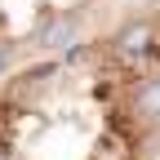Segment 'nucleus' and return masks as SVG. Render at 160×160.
Segmentation results:
<instances>
[{
	"label": "nucleus",
	"mask_w": 160,
	"mask_h": 160,
	"mask_svg": "<svg viewBox=\"0 0 160 160\" xmlns=\"http://www.w3.org/2000/svg\"><path fill=\"white\" fill-rule=\"evenodd\" d=\"M0 160H160V9L0 71Z\"/></svg>",
	"instance_id": "1"
},
{
	"label": "nucleus",
	"mask_w": 160,
	"mask_h": 160,
	"mask_svg": "<svg viewBox=\"0 0 160 160\" xmlns=\"http://www.w3.org/2000/svg\"><path fill=\"white\" fill-rule=\"evenodd\" d=\"M116 0H0V71L102 31Z\"/></svg>",
	"instance_id": "2"
}]
</instances>
